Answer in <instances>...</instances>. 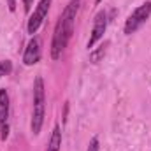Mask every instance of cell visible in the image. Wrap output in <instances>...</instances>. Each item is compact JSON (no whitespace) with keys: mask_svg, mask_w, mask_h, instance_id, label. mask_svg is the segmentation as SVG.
<instances>
[{"mask_svg":"<svg viewBox=\"0 0 151 151\" xmlns=\"http://www.w3.org/2000/svg\"><path fill=\"white\" fill-rule=\"evenodd\" d=\"M44 114H46V91H44V79L37 76L34 81V109H32V121H30V130L34 135H39L42 130L44 123Z\"/></svg>","mask_w":151,"mask_h":151,"instance_id":"1","label":"cell"},{"mask_svg":"<svg viewBox=\"0 0 151 151\" xmlns=\"http://www.w3.org/2000/svg\"><path fill=\"white\" fill-rule=\"evenodd\" d=\"M151 16V2H144L142 5H139L137 9H134V12L127 18V21H125V34L127 35H132V34H135L148 19H150Z\"/></svg>","mask_w":151,"mask_h":151,"instance_id":"2","label":"cell"},{"mask_svg":"<svg viewBox=\"0 0 151 151\" xmlns=\"http://www.w3.org/2000/svg\"><path fill=\"white\" fill-rule=\"evenodd\" d=\"M79 7H81V0H70L65 9H63V14L60 16L58 23L62 25L65 35L70 39L72 37V32H74V25H76V16L79 12Z\"/></svg>","mask_w":151,"mask_h":151,"instance_id":"3","label":"cell"},{"mask_svg":"<svg viewBox=\"0 0 151 151\" xmlns=\"http://www.w3.org/2000/svg\"><path fill=\"white\" fill-rule=\"evenodd\" d=\"M49 7H51V0H40L37 4L35 11L32 12L30 19H28V23H27V30H28L30 35H34L39 28H40V25L44 23V19H46V16H47V12H49Z\"/></svg>","mask_w":151,"mask_h":151,"instance_id":"4","label":"cell"},{"mask_svg":"<svg viewBox=\"0 0 151 151\" xmlns=\"http://www.w3.org/2000/svg\"><path fill=\"white\" fill-rule=\"evenodd\" d=\"M107 12L106 11H99L95 19H93V28H91V34H90V39H88V49H93L95 44L104 37L106 30H107Z\"/></svg>","mask_w":151,"mask_h":151,"instance_id":"5","label":"cell"},{"mask_svg":"<svg viewBox=\"0 0 151 151\" xmlns=\"http://www.w3.org/2000/svg\"><path fill=\"white\" fill-rule=\"evenodd\" d=\"M69 40H70V39L65 35L62 25L56 23V27H55V34H53V42H51V58H53V60H60V58H62V53L65 51Z\"/></svg>","mask_w":151,"mask_h":151,"instance_id":"6","label":"cell"},{"mask_svg":"<svg viewBox=\"0 0 151 151\" xmlns=\"http://www.w3.org/2000/svg\"><path fill=\"white\" fill-rule=\"evenodd\" d=\"M42 56V49H40V39L32 37L27 44V49L23 53V63L25 65H35Z\"/></svg>","mask_w":151,"mask_h":151,"instance_id":"7","label":"cell"},{"mask_svg":"<svg viewBox=\"0 0 151 151\" xmlns=\"http://www.w3.org/2000/svg\"><path fill=\"white\" fill-rule=\"evenodd\" d=\"M9 118V93L5 88L0 90V127L7 125Z\"/></svg>","mask_w":151,"mask_h":151,"instance_id":"8","label":"cell"},{"mask_svg":"<svg viewBox=\"0 0 151 151\" xmlns=\"http://www.w3.org/2000/svg\"><path fill=\"white\" fill-rule=\"evenodd\" d=\"M106 49H107V44H102L97 51H91V55H90L91 62H93V63H99V62H100V58L106 55Z\"/></svg>","mask_w":151,"mask_h":151,"instance_id":"9","label":"cell"},{"mask_svg":"<svg viewBox=\"0 0 151 151\" xmlns=\"http://www.w3.org/2000/svg\"><path fill=\"white\" fill-rule=\"evenodd\" d=\"M11 70H12V63L9 60H2L0 62V77L2 76H7Z\"/></svg>","mask_w":151,"mask_h":151,"instance_id":"10","label":"cell"},{"mask_svg":"<svg viewBox=\"0 0 151 151\" xmlns=\"http://www.w3.org/2000/svg\"><path fill=\"white\" fill-rule=\"evenodd\" d=\"M100 150V142H99V137H93L88 144V151H99Z\"/></svg>","mask_w":151,"mask_h":151,"instance_id":"11","label":"cell"},{"mask_svg":"<svg viewBox=\"0 0 151 151\" xmlns=\"http://www.w3.org/2000/svg\"><path fill=\"white\" fill-rule=\"evenodd\" d=\"M32 5H34V0H23V9H25V12H30Z\"/></svg>","mask_w":151,"mask_h":151,"instance_id":"12","label":"cell"},{"mask_svg":"<svg viewBox=\"0 0 151 151\" xmlns=\"http://www.w3.org/2000/svg\"><path fill=\"white\" fill-rule=\"evenodd\" d=\"M7 135H9V127H7V125H4V127H2V141H5V139H7Z\"/></svg>","mask_w":151,"mask_h":151,"instance_id":"13","label":"cell"},{"mask_svg":"<svg viewBox=\"0 0 151 151\" xmlns=\"http://www.w3.org/2000/svg\"><path fill=\"white\" fill-rule=\"evenodd\" d=\"M7 5H9V11L11 12L16 11V0H7Z\"/></svg>","mask_w":151,"mask_h":151,"instance_id":"14","label":"cell"},{"mask_svg":"<svg viewBox=\"0 0 151 151\" xmlns=\"http://www.w3.org/2000/svg\"><path fill=\"white\" fill-rule=\"evenodd\" d=\"M95 2H97V4H100V2H102V0H95Z\"/></svg>","mask_w":151,"mask_h":151,"instance_id":"15","label":"cell"}]
</instances>
